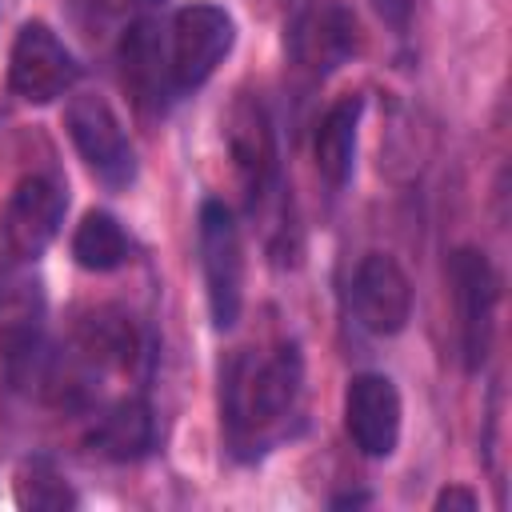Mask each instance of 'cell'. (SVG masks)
I'll return each mask as SVG.
<instances>
[{
	"label": "cell",
	"mask_w": 512,
	"mask_h": 512,
	"mask_svg": "<svg viewBox=\"0 0 512 512\" xmlns=\"http://www.w3.org/2000/svg\"><path fill=\"white\" fill-rule=\"evenodd\" d=\"M304 384V360L296 344H280L268 356H240L224 380V420L240 452H260L296 408Z\"/></svg>",
	"instance_id": "6da1fadb"
},
{
	"label": "cell",
	"mask_w": 512,
	"mask_h": 512,
	"mask_svg": "<svg viewBox=\"0 0 512 512\" xmlns=\"http://www.w3.org/2000/svg\"><path fill=\"white\" fill-rule=\"evenodd\" d=\"M64 128L72 148L80 152L84 168L108 188V192H124L136 180V152L132 140L124 136L120 116L112 112V104L96 92H80L68 100L64 108Z\"/></svg>",
	"instance_id": "7a4b0ae2"
},
{
	"label": "cell",
	"mask_w": 512,
	"mask_h": 512,
	"mask_svg": "<svg viewBox=\"0 0 512 512\" xmlns=\"http://www.w3.org/2000/svg\"><path fill=\"white\" fill-rule=\"evenodd\" d=\"M200 240V272H204V296L216 328H232L244 308V244L232 212L220 200L200 204L196 220Z\"/></svg>",
	"instance_id": "3957f363"
},
{
	"label": "cell",
	"mask_w": 512,
	"mask_h": 512,
	"mask_svg": "<svg viewBox=\"0 0 512 512\" xmlns=\"http://www.w3.org/2000/svg\"><path fill=\"white\" fill-rule=\"evenodd\" d=\"M448 284L456 300V328H460V356L468 372H480L492 336H496V304H500V276L476 248H456L448 260Z\"/></svg>",
	"instance_id": "277c9868"
},
{
	"label": "cell",
	"mask_w": 512,
	"mask_h": 512,
	"mask_svg": "<svg viewBox=\"0 0 512 512\" xmlns=\"http://www.w3.org/2000/svg\"><path fill=\"white\" fill-rule=\"evenodd\" d=\"M64 208H68V196L48 176H24L12 188V196L0 212V252L8 260V268H20V264H32L36 256H44V248L60 232Z\"/></svg>",
	"instance_id": "5b68a950"
},
{
	"label": "cell",
	"mask_w": 512,
	"mask_h": 512,
	"mask_svg": "<svg viewBox=\"0 0 512 512\" xmlns=\"http://www.w3.org/2000/svg\"><path fill=\"white\" fill-rule=\"evenodd\" d=\"M236 24L216 4H184L172 16V44H168V80L176 88H200L220 60L232 52Z\"/></svg>",
	"instance_id": "8992f818"
},
{
	"label": "cell",
	"mask_w": 512,
	"mask_h": 512,
	"mask_svg": "<svg viewBox=\"0 0 512 512\" xmlns=\"http://www.w3.org/2000/svg\"><path fill=\"white\" fill-rule=\"evenodd\" d=\"M284 48L288 56L312 72V76H328L340 64H348L360 48V24L352 16V8L336 4V0H316L308 8H300L288 28H284Z\"/></svg>",
	"instance_id": "52a82bcc"
},
{
	"label": "cell",
	"mask_w": 512,
	"mask_h": 512,
	"mask_svg": "<svg viewBox=\"0 0 512 512\" xmlns=\"http://www.w3.org/2000/svg\"><path fill=\"white\" fill-rule=\"evenodd\" d=\"M76 60L64 48V40L44 24L28 20L8 52V88L28 104H52L76 84Z\"/></svg>",
	"instance_id": "ba28073f"
},
{
	"label": "cell",
	"mask_w": 512,
	"mask_h": 512,
	"mask_svg": "<svg viewBox=\"0 0 512 512\" xmlns=\"http://www.w3.org/2000/svg\"><path fill=\"white\" fill-rule=\"evenodd\" d=\"M400 392L388 376L380 372H360L348 380L344 392V428L348 440L360 456L368 460H384L396 452L400 444Z\"/></svg>",
	"instance_id": "9c48e42d"
},
{
	"label": "cell",
	"mask_w": 512,
	"mask_h": 512,
	"mask_svg": "<svg viewBox=\"0 0 512 512\" xmlns=\"http://www.w3.org/2000/svg\"><path fill=\"white\" fill-rule=\"evenodd\" d=\"M352 312L372 336H396L412 316V284L388 252H368L352 272Z\"/></svg>",
	"instance_id": "30bf717a"
},
{
	"label": "cell",
	"mask_w": 512,
	"mask_h": 512,
	"mask_svg": "<svg viewBox=\"0 0 512 512\" xmlns=\"http://www.w3.org/2000/svg\"><path fill=\"white\" fill-rule=\"evenodd\" d=\"M224 140L252 196H264L276 180V136L264 104L256 96H236L224 112Z\"/></svg>",
	"instance_id": "8fae6325"
},
{
	"label": "cell",
	"mask_w": 512,
	"mask_h": 512,
	"mask_svg": "<svg viewBox=\"0 0 512 512\" xmlns=\"http://www.w3.org/2000/svg\"><path fill=\"white\" fill-rule=\"evenodd\" d=\"M40 328H44V288L32 272L8 268L0 276V348L8 356V368L32 364L40 352Z\"/></svg>",
	"instance_id": "7c38bea8"
},
{
	"label": "cell",
	"mask_w": 512,
	"mask_h": 512,
	"mask_svg": "<svg viewBox=\"0 0 512 512\" xmlns=\"http://www.w3.org/2000/svg\"><path fill=\"white\" fill-rule=\"evenodd\" d=\"M152 444H156V424H152V408L140 396L116 400L88 428V448L104 460H116V464L148 456Z\"/></svg>",
	"instance_id": "4fadbf2b"
},
{
	"label": "cell",
	"mask_w": 512,
	"mask_h": 512,
	"mask_svg": "<svg viewBox=\"0 0 512 512\" xmlns=\"http://www.w3.org/2000/svg\"><path fill=\"white\" fill-rule=\"evenodd\" d=\"M360 112H364V100H360V96H340V100L324 112V120H320V128H316V140H312L316 168H320V176H324L332 188H344L348 176H352Z\"/></svg>",
	"instance_id": "5bb4252c"
},
{
	"label": "cell",
	"mask_w": 512,
	"mask_h": 512,
	"mask_svg": "<svg viewBox=\"0 0 512 512\" xmlns=\"http://www.w3.org/2000/svg\"><path fill=\"white\" fill-rule=\"evenodd\" d=\"M140 344L136 328L120 312H96L80 324L76 336V364L84 372H104V368H132Z\"/></svg>",
	"instance_id": "9a60e30c"
},
{
	"label": "cell",
	"mask_w": 512,
	"mask_h": 512,
	"mask_svg": "<svg viewBox=\"0 0 512 512\" xmlns=\"http://www.w3.org/2000/svg\"><path fill=\"white\" fill-rule=\"evenodd\" d=\"M132 244L120 228L116 216L108 212H88L76 232H72V260L88 272H116L120 264H128Z\"/></svg>",
	"instance_id": "2e32d148"
},
{
	"label": "cell",
	"mask_w": 512,
	"mask_h": 512,
	"mask_svg": "<svg viewBox=\"0 0 512 512\" xmlns=\"http://www.w3.org/2000/svg\"><path fill=\"white\" fill-rule=\"evenodd\" d=\"M12 492H16L20 508H36V512H64V508L80 504V496L72 492V484L48 456L20 460V468L12 476Z\"/></svg>",
	"instance_id": "e0dca14e"
},
{
	"label": "cell",
	"mask_w": 512,
	"mask_h": 512,
	"mask_svg": "<svg viewBox=\"0 0 512 512\" xmlns=\"http://www.w3.org/2000/svg\"><path fill=\"white\" fill-rule=\"evenodd\" d=\"M156 64H160V52H156L152 28H148V24L132 28L128 40H124V76H128V84L140 92V100L160 92V68H156ZM156 100H160V96H156Z\"/></svg>",
	"instance_id": "ac0fdd59"
},
{
	"label": "cell",
	"mask_w": 512,
	"mask_h": 512,
	"mask_svg": "<svg viewBox=\"0 0 512 512\" xmlns=\"http://www.w3.org/2000/svg\"><path fill=\"white\" fill-rule=\"evenodd\" d=\"M416 4H420V0H372L376 16H380L384 24H392L396 32H404V28L412 24V16H416Z\"/></svg>",
	"instance_id": "d6986e66"
},
{
	"label": "cell",
	"mask_w": 512,
	"mask_h": 512,
	"mask_svg": "<svg viewBox=\"0 0 512 512\" xmlns=\"http://www.w3.org/2000/svg\"><path fill=\"white\" fill-rule=\"evenodd\" d=\"M476 504H480L476 492H472V488H460V484H448V488L432 500L436 512H476Z\"/></svg>",
	"instance_id": "ffe728a7"
}]
</instances>
